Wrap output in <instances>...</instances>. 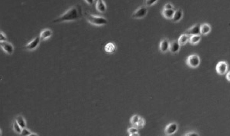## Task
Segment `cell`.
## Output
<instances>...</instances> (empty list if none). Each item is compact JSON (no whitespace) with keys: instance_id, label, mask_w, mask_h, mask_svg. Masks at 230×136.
I'll return each instance as SVG.
<instances>
[{"instance_id":"cell-3","label":"cell","mask_w":230,"mask_h":136,"mask_svg":"<svg viewBox=\"0 0 230 136\" xmlns=\"http://www.w3.org/2000/svg\"><path fill=\"white\" fill-rule=\"evenodd\" d=\"M200 62H201L200 58H199V55H195V54L190 55L187 58V60H186L187 65L192 68H197L198 66L200 65Z\"/></svg>"},{"instance_id":"cell-7","label":"cell","mask_w":230,"mask_h":136,"mask_svg":"<svg viewBox=\"0 0 230 136\" xmlns=\"http://www.w3.org/2000/svg\"><path fill=\"white\" fill-rule=\"evenodd\" d=\"M0 47L8 55H12L13 53L14 47L10 42H7V41L4 42H0Z\"/></svg>"},{"instance_id":"cell-18","label":"cell","mask_w":230,"mask_h":136,"mask_svg":"<svg viewBox=\"0 0 230 136\" xmlns=\"http://www.w3.org/2000/svg\"><path fill=\"white\" fill-rule=\"evenodd\" d=\"M116 49V46L113 42H108L104 46V50L107 53H113Z\"/></svg>"},{"instance_id":"cell-15","label":"cell","mask_w":230,"mask_h":136,"mask_svg":"<svg viewBox=\"0 0 230 136\" xmlns=\"http://www.w3.org/2000/svg\"><path fill=\"white\" fill-rule=\"evenodd\" d=\"M182 16H183V12L181 9H178L175 11V13L171 19L174 22H178L182 19Z\"/></svg>"},{"instance_id":"cell-31","label":"cell","mask_w":230,"mask_h":136,"mask_svg":"<svg viewBox=\"0 0 230 136\" xmlns=\"http://www.w3.org/2000/svg\"><path fill=\"white\" fill-rule=\"evenodd\" d=\"M85 2H86V3H87V4H90V5L93 3V1H91V0H86Z\"/></svg>"},{"instance_id":"cell-20","label":"cell","mask_w":230,"mask_h":136,"mask_svg":"<svg viewBox=\"0 0 230 136\" xmlns=\"http://www.w3.org/2000/svg\"><path fill=\"white\" fill-rule=\"evenodd\" d=\"M15 122H16L17 123L18 125H20L22 128H25L26 127V122L25 121L24 118L22 116H21V115H19V116L16 117V121Z\"/></svg>"},{"instance_id":"cell-6","label":"cell","mask_w":230,"mask_h":136,"mask_svg":"<svg viewBox=\"0 0 230 136\" xmlns=\"http://www.w3.org/2000/svg\"><path fill=\"white\" fill-rule=\"evenodd\" d=\"M178 130L177 123L172 122L168 124L164 128V134L166 136H171L173 134H175L176 131Z\"/></svg>"},{"instance_id":"cell-32","label":"cell","mask_w":230,"mask_h":136,"mask_svg":"<svg viewBox=\"0 0 230 136\" xmlns=\"http://www.w3.org/2000/svg\"><path fill=\"white\" fill-rule=\"evenodd\" d=\"M130 136H139V134L136 132V133H133V134H130Z\"/></svg>"},{"instance_id":"cell-5","label":"cell","mask_w":230,"mask_h":136,"mask_svg":"<svg viewBox=\"0 0 230 136\" xmlns=\"http://www.w3.org/2000/svg\"><path fill=\"white\" fill-rule=\"evenodd\" d=\"M215 70L219 75H225L228 72V64L226 63V61H219L215 67Z\"/></svg>"},{"instance_id":"cell-11","label":"cell","mask_w":230,"mask_h":136,"mask_svg":"<svg viewBox=\"0 0 230 136\" xmlns=\"http://www.w3.org/2000/svg\"><path fill=\"white\" fill-rule=\"evenodd\" d=\"M180 47H181V46H180L178 42V40H174V41H172L171 42H170L169 51H170L171 53H172V54H176V53L179 52Z\"/></svg>"},{"instance_id":"cell-33","label":"cell","mask_w":230,"mask_h":136,"mask_svg":"<svg viewBox=\"0 0 230 136\" xmlns=\"http://www.w3.org/2000/svg\"><path fill=\"white\" fill-rule=\"evenodd\" d=\"M28 136H38V135L35 134V133H30Z\"/></svg>"},{"instance_id":"cell-19","label":"cell","mask_w":230,"mask_h":136,"mask_svg":"<svg viewBox=\"0 0 230 136\" xmlns=\"http://www.w3.org/2000/svg\"><path fill=\"white\" fill-rule=\"evenodd\" d=\"M201 41V35H191L189 37V41L192 45H196L198 44L199 42Z\"/></svg>"},{"instance_id":"cell-30","label":"cell","mask_w":230,"mask_h":136,"mask_svg":"<svg viewBox=\"0 0 230 136\" xmlns=\"http://www.w3.org/2000/svg\"><path fill=\"white\" fill-rule=\"evenodd\" d=\"M229 75H230V72H227V74H226V79H227V80H228L229 81H230Z\"/></svg>"},{"instance_id":"cell-14","label":"cell","mask_w":230,"mask_h":136,"mask_svg":"<svg viewBox=\"0 0 230 136\" xmlns=\"http://www.w3.org/2000/svg\"><path fill=\"white\" fill-rule=\"evenodd\" d=\"M96 8H97V10L101 13H104L107 10V7H106V4L105 2L103 1V0H99L97 2V4H96Z\"/></svg>"},{"instance_id":"cell-9","label":"cell","mask_w":230,"mask_h":136,"mask_svg":"<svg viewBox=\"0 0 230 136\" xmlns=\"http://www.w3.org/2000/svg\"><path fill=\"white\" fill-rule=\"evenodd\" d=\"M185 34L189 36L195 35H200V24H195L190 27L188 30L185 32Z\"/></svg>"},{"instance_id":"cell-29","label":"cell","mask_w":230,"mask_h":136,"mask_svg":"<svg viewBox=\"0 0 230 136\" xmlns=\"http://www.w3.org/2000/svg\"><path fill=\"white\" fill-rule=\"evenodd\" d=\"M164 9H173V6L171 3H167L164 5Z\"/></svg>"},{"instance_id":"cell-10","label":"cell","mask_w":230,"mask_h":136,"mask_svg":"<svg viewBox=\"0 0 230 136\" xmlns=\"http://www.w3.org/2000/svg\"><path fill=\"white\" fill-rule=\"evenodd\" d=\"M169 46H170V42L168 39H163L161 41L159 46V49L160 51L163 53L167 52L168 51H169Z\"/></svg>"},{"instance_id":"cell-34","label":"cell","mask_w":230,"mask_h":136,"mask_svg":"<svg viewBox=\"0 0 230 136\" xmlns=\"http://www.w3.org/2000/svg\"><path fill=\"white\" fill-rule=\"evenodd\" d=\"M2 135V132H1V130H0V136Z\"/></svg>"},{"instance_id":"cell-1","label":"cell","mask_w":230,"mask_h":136,"mask_svg":"<svg viewBox=\"0 0 230 136\" xmlns=\"http://www.w3.org/2000/svg\"><path fill=\"white\" fill-rule=\"evenodd\" d=\"M83 16V12L81 6L79 5H76L66 11L63 14L60 15V17L53 20L54 23H60L64 22H72L81 19Z\"/></svg>"},{"instance_id":"cell-4","label":"cell","mask_w":230,"mask_h":136,"mask_svg":"<svg viewBox=\"0 0 230 136\" xmlns=\"http://www.w3.org/2000/svg\"><path fill=\"white\" fill-rule=\"evenodd\" d=\"M148 12V8L146 6H140L137 8L132 14L133 19H143L147 15Z\"/></svg>"},{"instance_id":"cell-23","label":"cell","mask_w":230,"mask_h":136,"mask_svg":"<svg viewBox=\"0 0 230 136\" xmlns=\"http://www.w3.org/2000/svg\"><path fill=\"white\" fill-rule=\"evenodd\" d=\"M140 118L141 117L139 116V115H134V116H132V118L131 119V124H132L134 126H135L136 124L137 123V122H138V120L140 119Z\"/></svg>"},{"instance_id":"cell-26","label":"cell","mask_w":230,"mask_h":136,"mask_svg":"<svg viewBox=\"0 0 230 136\" xmlns=\"http://www.w3.org/2000/svg\"><path fill=\"white\" fill-rule=\"evenodd\" d=\"M183 136H199V135L198 132H194V131H192V132H186L185 134L183 135Z\"/></svg>"},{"instance_id":"cell-8","label":"cell","mask_w":230,"mask_h":136,"mask_svg":"<svg viewBox=\"0 0 230 136\" xmlns=\"http://www.w3.org/2000/svg\"><path fill=\"white\" fill-rule=\"evenodd\" d=\"M40 41H41V39H40V37H36L34 39L32 40L31 42H29L26 46H25V48L29 51L34 50V49H36L39 46V45L40 43Z\"/></svg>"},{"instance_id":"cell-2","label":"cell","mask_w":230,"mask_h":136,"mask_svg":"<svg viewBox=\"0 0 230 136\" xmlns=\"http://www.w3.org/2000/svg\"><path fill=\"white\" fill-rule=\"evenodd\" d=\"M86 19L87 22H90L93 26H104L107 23V20L104 17L91 15V14L89 13H86Z\"/></svg>"},{"instance_id":"cell-16","label":"cell","mask_w":230,"mask_h":136,"mask_svg":"<svg viewBox=\"0 0 230 136\" xmlns=\"http://www.w3.org/2000/svg\"><path fill=\"white\" fill-rule=\"evenodd\" d=\"M162 15L167 19H171L175 13L174 9H163L162 10Z\"/></svg>"},{"instance_id":"cell-13","label":"cell","mask_w":230,"mask_h":136,"mask_svg":"<svg viewBox=\"0 0 230 136\" xmlns=\"http://www.w3.org/2000/svg\"><path fill=\"white\" fill-rule=\"evenodd\" d=\"M210 32H211L210 25L207 24V23H204V24L200 25V34H201V35H208Z\"/></svg>"},{"instance_id":"cell-17","label":"cell","mask_w":230,"mask_h":136,"mask_svg":"<svg viewBox=\"0 0 230 136\" xmlns=\"http://www.w3.org/2000/svg\"><path fill=\"white\" fill-rule=\"evenodd\" d=\"M189 37H190V36L188 35H187V34H185V33L182 34V35L179 37L178 40V42L180 46H185V45L189 41Z\"/></svg>"},{"instance_id":"cell-12","label":"cell","mask_w":230,"mask_h":136,"mask_svg":"<svg viewBox=\"0 0 230 136\" xmlns=\"http://www.w3.org/2000/svg\"><path fill=\"white\" fill-rule=\"evenodd\" d=\"M52 35H53V32H52V30L49 29H44V30H43L42 32H41V33H40V38L41 40H47L48 39H49V38L52 36Z\"/></svg>"},{"instance_id":"cell-21","label":"cell","mask_w":230,"mask_h":136,"mask_svg":"<svg viewBox=\"0 0 230 136\" xmlns=\"http://www.w3.org/2000/svg\"><path fill=\"white\" fill-rule=\"evenodd\" d=\"M144 125H145V120H144L143 118L141 117L139 120H138V122H137V123L135 125V128H141L144 127Z\"/></svg>"},{"instance_id":"cell-28","label":"cell","mask_w":230,"mask_h":136,"mask_svg":"<svg viewBox=\"0 0 230 136\" xmlns=\"http://www.w3.org/2000/svg\"><path fill=\"white\" fill-rule=\"evenodd\" d=\"M128 132L129 134H133V133H136V132H137V128H135V127L130 128H128Z\"/></svg>"},{"instance_id":"cell-25","label":"cell","mask_w":230,"mask_h":136,"mask_svg":"<svg viewBox=\"0 0 230 136\" xmlns=\"http://www.w3.org/2000/svg\"><path fill=\"white\" fill-rule=\"evenodd\" d=\"M30 133H31V132H29L26 128H22V132H21V133H20V135L21 136H28Z\"/></svg>"},{"instance_id":"cell-27","label":"cell","mask_w":230,"mask_h":136,"mask_svg":"<svg viewBox=\"0 0 230 136\" xmlns=\"http://www.w3.org/2000/svg\"><path fill=\"white\" fill-rule=\"evenodd\" d=\"M6 40H7L6 35H5L2 32H0V42H6Z\"/></svg>"},{"instance_id":"cell-22","label":"cell","mask_w":230,"mask_h":136,"mask_svg":"<svg viewBox=\"0 0 230 136\" xmlns=\"http://www.w3.org/2000/svg\"><path fill=\"white\" fill-rule=\"evenodd\" d=\"M13 130L15 131V132H16L17 134H20L21 133V132H22V128L20 127V125H18L17 123L15 122L13 123Z\"/></svg>"},{"instance_id":"cell-24","label":"cell","mask_w":230,"mask_h":136,"mask_svg":"<svg viewBox=\"0 0 230 136\" xmlns=\"http://www.w3.org/2000/svg\"><path fill=\"white\" fill-rule=\"evenodd\" d=\"M156 2H157V0H146V1H145V6H146L147 8H148V7L151 6L152 5L155 4Z\"/></svg>"}]
</instances>
